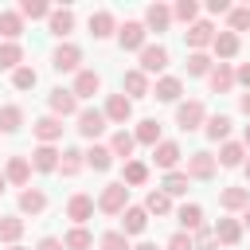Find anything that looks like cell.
Segmentation results:
<instances>
[{
  "label": "cell",
  "instance_id": "3",
  "mask_svg": "<svg viewBox=\"0 0 250 250\" xmlns=\"http://www.w3.org/2000/svg\"><path fill=\"white\" fill-rule=\"evenodd\" d=\"M78 133L86 137V141H94V137H102L105 133V109H78Z\"/></svg>",
  "mask_w": 250,
  "mask_h": 250
},
{
  "label": "cell",
  "instance_id": "9",
  "mask_svg": "<svg viewBox=\"0 0 250 250\" xmlns=\"http://www.w3.org/2000/svg\"><path fill=\"white\" fill-rule=\"evenodd\" d=\"M47 102H51V113H55V117H70V113L78 117V98H74V90H62V86H59V90H51Z\"/></svg>",
  "mask_w": 250,
  "mask_h": 250
},
{
  "label": "cell",
  "instance_id": "16",
  "mask_svg": "<svg viewBox=\"0 0 250 250\" xmlns=\"http://www.w3.org/2000/svg\"><path fill=\"white\" fill-rule=\"evenodd\" d=\"M4 180L16 184V188H23V184L31 180V160H27V156H12L8 168H4Z\"/></svg>",
  "mask_w": 250,
  "mask_h": 250
},
{
  "label": "cell",
  "instance_id": "44",
  "mask_svg": "<svg viewBox=\"0 0 250 250\" xmlns=\"http://www.w3.org/2000/svg\"><path fill=\"white\" fill-rule=\"evenodd\" d=\"M188 184H191V180H188V172H168L160 191H168V195H184V191H188Z\"/></svg>",
  "mask_w": 250,
  "mask_h": 250
},
{
  "label": "cell",
  "instance_id": "55",
  "mask_svg": "<svg viewBox=\"0 0 250 250\" xmlns=\"http://www.w3.org/2000/svg\"><path fill=\"white\" fill-rule=\"evenodd\" d=\"M133 250H156V246H152V242H137Z\"/></svg>",
  "mask_w": 250,
  "mask_h": 250
},
{
  "label": "cell",
  "instance_id": "12",
  "mask_svg": "<svg viewBox=\"0 0 250 250\" xmlns=\"http://www.w3.org/2000/svg\"><path fill=\"white\" fill-rule=\"evenodd\" d=\"M129 117H133V102H129L125 94H109V102H105V121L125 125Z\"/></svg>",
  "mask_w": 250,
  "mask_h": 250
},
{
  "label": "cell",
  "instance_id": "60",
  "mask_svg": "<svg viewBox=\"0 0 250 250\" xmlns=\"http://www.w3.org/2000/svg\"><path fill=\"white\" fill-rule=\"evenodd\" d=\"M8 250H23V246H8Z\"/></svg>",
  "mask_w": 250,
  "mask_h": 250
},
{
  "label": "cell",
  "instance_id": "14",
  "mask_svg": "<svg viewBox=\"0 0 250 250\" xmlns=\"http://www.w3.org/2000/svg\"><path fill=\"white\" fill-rule=\"evenodd\" d=\"M35 137H39V145H55V141L62 137V117H55V113L39 117V121H35Z\"/></svg>",
  "mask_w": 250,
  "mask_h": 250
},
{
  "label": "cell",
  "instance_id": "25",
  "mask_svg": "<svg viewBox=\"0 0 250 250\" xmlns=\"http://www.w3.org/2000/svg\"><path fill=\"white\" fill-rule=\"evenodd\" d=\"M148 180V164H141V160H125V168H121V184L125 188H141Z\"/></svg>",
  "mask_w": 250,
  "mask_h": 250
},
{
  "label": "cell",
  "instance_id": "21",
  "mask_svg": "<svg viewBox=\"0 0 250 250\" xmlns=\"http://www.w3.org/2000/svg\"><path fill=\"white\" fill-rule=\"evenodd\" d=\"M211 90L215 94H227V90H234V70H230V62H219V66H211Z\"/></svg>",
  "mask_w": 250,
  "mask_h": 250
},
{
  "label": "cell",
  "instance_id": "10",
  "mask_svg": "<svg viewBox=\"0 0 250 250\" xmlns=\"http://www.w3.org/2000/svg\"><path fill=\"white\" fill-rule=\"evenodd\" d=\"M180 156H184V152H180V145H176V141H160V145L152 148V164H156V168H164V172H176Z\"/></svg>",
  "mask_w": 250,
  "mask_h": 250
},
{
  "label": "cell",
  "instance_id": "31",
  "mask_svg": "<svg viewBox=\"0 0 250 250\" xmlns=\"http://www.w3.org/2000/svg\"><path fill=\"white\" fill-rule=\"evenodd\" d=\"M133 148H137V137H133L129 129H117V133H113V141H109V152L129 160V156H133Z\"/></svg>",
  "mask_w": 250,
  "mask_h": 250
},
{
  "label": "cell",
  "instance_id": "33",
  "mask_svg": "<svg viewBox=\"0 0 250 250\" xmlns=\"http://www.w3.org/2000/svg\"><path fill=\"white\" fill-rule=\"evenodd\" d=\"M176 219H180L184 230H199V227H203V207H199V203H184V207L176 211Z\"/></svg>",
  "mask_w": 250,
  "mask_h": 250
},
{
  "label": "cell",
  "instance_id": "52",
  "mask_svg": "<svg viewBox=\"0 0 250 250\" xmlns=\"http://www.w3.org/2000/svg\"><path fill=\"white\" fill-rule=\"evenodd\" d=\"M35 250H66V246H62L55 234H47V238H39V246H35Z\"/></svg>",
  "mask_w": 250,
  "mask_h": 250
},
{
  "label": "cell",
  "instance_id": "17",
  "mask_svg": "<svg viewBox=\"0 0 250 250\" xmlns=\"http://www.w3.org/2000/svg\"><path fill=\"white\" fill-rule=\"evenodd\" d=\"M90 215H94V199H90L86 191H78V195H70V203H66V219H74V223L82 227V223H86Z\"/></svg>",
  "mask_w": 250,
  "mask_h": 250
},
{
  "label": "cell",
  "instance_id": "13",
  "mask_svg": "<svg viewBox=\"0 0 250 250\" xmlns=\"http://www.w3.org/2000/svg\"><path fill=\"white\" fill-rule=\"evenodd\" d=\"M59 160H62V152H59L55 145H39V148L31 152V168H35V172H59Z\"/></svg>",
  "mask_w": 250,
  "mask_h": 250
},
{
  "label": "cell",
  "instance_id": "15",
  "mask_svg": "<svg viewBox=\"0 0 250 250\" xmlns=\"http://www.w3.org/2000/svg\"><path fill=\"white\" fill-rule=\"evenodd\" d=\"M211 51H215V59H219V62L234 59V55H238V35H234V31H215V43H211Z\"/></svg>",
  "mask_w": 250,
  "mask_h": 250
},
{
  "label": "cell",
  "instance_id": "26",
  "mask_svg": "<svg viewBox=\"0 0 250 250\" xmlns=\"http://www.w3.org/2000/svg\"><path fill=\"white\" fill-rule=\"evenodd\" d=\"M43 207H47V195H43L39 188H23V191H20V211H23V215H39Z\"/></svg>",
  "mask_w": 250,
  "mask_h": 250
},
{
  "label": "cell",
  "instance_id": "36",
  "mask_svg": "<svg viewBox=\"0 0 250 250\" xmlns=\"http://www.w3.org/2000/svg\"><path fill=\"white\" fill-rule=\"evenodd\" d=\"M203 133H207L211 141H227V137H230V117H227V113H215V117H207Z\"/></svg>",
  "mask_w": 250,
  "mask_h": 250
},
{
  "label": "cell",
  "instance_id": "30",
  "mask_svg": "<svg viewBox=\"0 0 250 250\" xmlns=\"http://www.w3.org/2000/svg\"><path fill=\"white\" fill-rule=\"evenodd\" d=\"M133 137H137V145H152V148H156V145H160V121H156V117H145Z\"/></svg>",
  "mask_w": 250,
  "mask_h": 250
},
{
  "label": "cell",
  "instance_id": "6",
  "mask_svg": "<svg viewBox=\"0 0 250 250\" xmlns=\"http://www.w3.org/2000/svg\"><path fill=\"white\" fill-rule=\"evenodd\" d=\"M215 168H219V160L211 152H191L188 156V180H211Z\"/></svg>",
  "mask_w": 250,
  "mask_h": 250
},
{
  "label": "cell",
  "instance_id": "53",
  "mask_svg": "<svg viewBox=\"0 0 250 250\" xmlns=\"http://www.w3.org/2000/svg\"><path fill=\"white\" fill-rule=\"evenodd\" d=\"M234 82H242V86L250 90V62H242V66L234 70Z\"/></svg>",
  "mask_w": 250,
  "mask_h": 250
},
{
  "label": "cell",
  "instance_id": "43",
  "mask_svg": "<svg viewBox=\"0 0 250 250\" xmlns=\"http://www.w3.org/2000/svg\"><path fill=\"white\" fill-rule=\"evenodd\" d=\"M188 74H191V78H203V74H211V59H207L203 51H191V55H188Z\"/></svg>",
  "mask_w": 250,
  "mask_h": 250
},
{
  "label": "cell",
  "instance_id": "8",
  "mask_svg": "<svg viewBox=\"0 0 250 250\" xmlns=\"http://www.w3.org/2000/svg\"><path fill=\"white\" fill-rule=\"evenodd\" d=\"M168 66V51L160 47V43H145V51H141V70L145 74H160Z\"/></svg>",
  "mask_w": 250,
  "mask_h": 250
},
{
  "label": "cell",
  "instance_id": "54",
  "mask_svg": "<svg viewBox=\"0 0 250 250\" xmlns=\"http://www.w3.org/2000/svg\"><path fill=\"white\" fill-rule=\"evenodd\" d=\"M238 109H242V113H246V117H250V90H246V94H242V98H238Z\"/></svg>",
  "mask_w": 250,
  "mask_h": 250
},
{
  "label": "cell",
  "instance_id": "57",
  "mask_svg": "<svg viewBox=\"0 0 250 250\" xmlns=\"http://www.w3.org/2000/svg\"><path fill=\"white\" fill-rule=\"evenodd\" d=\"M242 227H250V207H246V211H242Z\"/></svg>",
  "mask_w": 250,
  "mask_h": 250
},
{
  "label": "cell",
  "instance_id": "47",
  "mask_svg": "<svg viewBox=\"0 0 250 250\" xmlns=\"http://www.w3.org/2000/svg\"><path fill=\"white\" fill-rule=\"evenodd\" d=\"M102 250H133V246H129V234L105 230V234H102Z\"/></svg>",
  "mask_w": 250,
  "mask_h": 250
},
{
  "label": "cell",
  "instance_id": "2",
  "mask_svg": "<svg viewBox=\"0 0 250 250\" xmlns=\"http://www.w3.org/2000/svg\"><path fill=\"white\" fill-rule=\"evenodd\" d=\"M98 207H102L105 215H121V211L129 207V188H125L121 180H117V184H105V191H102Z\"/></svg>",
  "mask_w": 250,
  "mask_h": 250
},
{
  "label": "cell",
  "instance_id": "39",
  "mask_svg": "<svg viewBox=\"0 0 250 250\" xmlns=\"http://www.w3.org/2000/svg\"><path fill=\"white\" fill-rule=\"evenodd\" d=\"M23 125V109L20 105H0V133H16Z\"/></svg>",
  "mask_w": 250,
  "mask_h": 250
},
{
  "label": "cell",
  "instance_id": "20",
  "mask_svg": "<svg viewBox=\"0 0 250 250\" xmlns=\"http://www.w3.org/2000/svg\"><path fill=\"white\" fill-rule=\"evenodd\" d=\"M47 23H51V35H59V39H66V35L74 31V12H70V8H55Z\"/></svg>",
  "mask_w": 250,
  "mask_h": 250
},
{
  "label": "cell",
  "instance_id": "37",
  "mask_svg": "<svg viewBox=\"0 0 250 250\" xmlns=\"http://www.w3.org/2000/svg\"><path fill=\"white\" fill-rule=\"evenodd\" d=\"M82 164H86V152H78V148H62V160H59V172H62V176H78Z\"/></svg>",
  "mask_w": 250,
  "mask_h": 250
},
{
  "label": "cell",
  "instance_id": "59",
  "mask_svg": "<svg viewBox=\"0 0 250 250\" xmlns=\"http://www.w3.org/2000/svg\"><path fill=\"white\" fill-rule=\"evenodd\" d=\"M242 168H246V180H250V160H246V164H242Z\"/></svg>",
  "mask_w": 250,
  "mask_h": 250
},
{
  "label": "cell",
  "instance_id": "4",
  "mask_svg": "<svg viewBox=\"0 0 250 250\" xmlns=\"http://www.w3.org/2000/svg\"><path fill=\"white\" fill-rule=\"evenodd\" d=\"M145 35H148V27L137 23V20H129L125 27H117V43L125 51H145Z\"/></svg>",
  "mask_w": 250,
  "mask_h": 250
},
{
  "label": "cell",
  "instance_id": "50",
  "mask_svg": "<svg viewBox=\"0 0 250 250\" xmlns=\"http://www.w3.org/2000/svg\"><path fill=\"white\" fill-rule=\"evenodd\" d=\"M164 250H195V238L188 234V230H176L172 238H168V246Z\"/></svg>",
  "mask_w": 250,
  "mask_h": 250
},
{
  "label": "cell",
  "instance_id": "1",
  "mask_svg": "<svg viewBox=\"0 0 250 250\" xmlns=\"http://www.w3.org/2000/svg\"><path fill=\"white\" fill-rule=\"evenodd\" d=\"M176 125L184 129V133H191V129H199V125H207V109H203V102H180L176 105Z\"/></svg>",
  "mask_w": 250,
  "mask_h": 250
},
{
  "label": "cell",
  "instance_id": "56",
  "mask_svg": "<svg viewBox=\"0 0 250 250\" xmlns=\"http://www.w3.org/2000/svg\"><path fill=\"white\" fill-rule=\"evenodd\" d=\"M242 145H246V148H250V125H246V129H242Z\"/></svg>",
  "mask_w": 250,
  "mask_h": 250
},
{
  "label": "cell",
  "instance_id": "42",
  "mask_svg": "<svg viewBox=\"0 0 250 250\" xmlns=\"http://www.w3.org/2000/svg\"><path fill=\"white\" fill-rule=\"evenodd\" d=\"M62 246H66V250H90V246H94V238H90V230H86V227H74V230L62 238Z\"/></svg>",
  "mask_w": 250,
  "mask_h": 250
},
{
  "label": "cell",
  "instance_id": "40",
  "mask_svg": "<svg viewBox=\"0 0 250 250\" xmlns=\"http://www.w3.org/2000/svg\"><path fill=\"white\" fill-rule=\"evenodd\" d=\"M145 211H148V215H168V211H172V195H168V191H148Z\"/></svg>",
  "mask_w": 250,
  "mask_h": 250
},
{
  "label": "cell",
  "instance_id": "5",
  "mask_svg": "<svg viewBox=\"0 0 250 250\" xmlns=\"http://www.w3.org/2000/svg\"><path fill=\"white\" fill-rule=\"evenodd\" d=\"M121 94L133 102V98H148L152 90H148V74L137 66V70H125V78H121Z\"/></svg>",
  "mask_w": 250,
  "mask_h": 250
},
{
  "label": "cell",
  "instance_id": "51",
  "mask_svg": "<svg viewBox=\"0 0 250 250\" xmlns=\"http://www.w3.org/2000/svg\"><path fill=\"white\" fill-rule=\"evenodd\" d=\"M207 12L211 16H230V4L227 0H207Z\"/></svg>",
  "mask_w": 250,
  "mask_h": 250
},
{
  "label": "cell",
  "instance_id": "45",
  "mask_svg": "<svg viewBox=\"0 0 250 250\" xmlns=\"http://www.w3.org/2000/svg\"><path fill=\"white\" fill-rule=\"evenodd\" d=\"M35 82H39L35 66H20V70H12V86H16V90H31Z\"/></svg>",
  "mask_w": 250,
  "mask_h": 250
},
{
  "label": "cell",
  "instance_id": "24",
  "mask_svg": "<svg viewBox=\"0 0 250 250\" xmlns=\"http://www.w3.org/2000/svg\"><path fill=\"white\" fill-rule=\"evenodd\" d=\"M215 238H219L223 246H238V238H242V223H238V219H219V223H215Z\"/></svg>",
  "mask_w": 250,
  "mask_h": 250
},
{
  "label": "cell",
  "instance_id": "28",
  "mask_svg": "<svg viewBox=\"0 0 250 250\" xmlns=\"http://www.w3.org/2000/svg\"><path fill=\"white\" fill-rule=\"evenodd\" d=\"M172 23V8H164V4H152L148 12H145V27L148 31H164Z\"/></svg>",
  "mask_w": 250,
  "mask_h": 250
},
{
  "label": "cell",
  "instance_id": "18",
  "mask_svg": "<svg viewBox=\"0 0 250 250\" xmlns=\"http://www.w3.org/2000/svg\"><path fill=\"white\" fill-rule=\"evenodd\" d=\"M223 168H238V164H246V145H238V141H223V148H219V156H215Z\"/></svg>",
  "mask_w": 250,
  "mask_h": 250
},
{
  "label": "cell",
  "instance_id": "41",
  "mask_svg": "<svg viewBox=\"0 0 250 250\" xmlns=\"http://www.w3.org/2000/svg\"><path fill=\"white\" fill-rule=\"evenodd\" d=\"M51 12H55V8L43 4V0H23V4H20V16H23V20H43V16L51 20Z\"/></svg>",
  "mask_w": 250,
  "mask_h": 250
},
{
  "label": "cell",
  "instance_id": "35",
  "mask_svg": "<svg viewBox=\"0 0 250 250\" xmlns=\"http://www.w3.org/2000/svg\"><path fill=\"white\" fill-rule=\"evenodd\" d=\"M23 66V47L20 43H0V70H20Z\"/></svg>",
  "mask_w": 250,
  "mask_h": 250
},
{
  "label": "cell",
  "instance_id": "49",
  "mask_svg": "<svg viewBox=\"0 0 250 250\" xmlns=\"http://www.w3.org/2000/svg\"><path fill=\"white\" fill-rule=\"evenodd\" d=\"M250 27V8H230V31H246Z\"/></svg>",
  "mask_w": 250,
  "mask_h": 250
},
{
  "label": "cell",
  "instance_id": "27",
  "mask_svg": "<svg viewBox=\"0 0 250 250\" xmlns=\"http://www.w3.org/2000/svg\"><path fill=\"white\" fill-rule=\"evenodd\" d=\"M0 35H4L8 43H16V39L23 35V16H20V12H0Z\"/></svg>",
  "mask_w": 250,
  "mask_h": 250
},
{
  "label": "cell",
  "instance_id": "7",
  "mask_svg": "<svg viewBox=\"0 0 250 250\" xmlns=\"http://www.w3.org/2000/svg\"><path fill=\"white\" fill-rule=\"evenodd\" d=\"M184 39H188V47H191V51H203V47H211V43H215V27H211L207 20H195V23L184 31Z\"/></svg>",
  "mask_w": 250,
  "mask_h": 250
},
{
  "label": "cell",
  "instance_id": "32",
  "mask_svg": "<svg viewBox=\"0 0 250 250\" xmlns=\"http://www.w3.org/2000/svg\"><path fill=\"white\" fill-rule=\"evenodd\" d=\"M86 164H90L94 172H105V168L113 164V152H109V145H90V148H86Z\"/></svg>",
  "mask_w": 250,
  "mask_h": 250
},
{
  "label": "cell",
  "instance_id": "22",
  "mask_svg": "<svg viewBox=\"0 0 250 250\" xmlns=\"http://www.w3.org/2000/svg\"><path fill=\"white\" fill-rule=\"evenodd\" d=\"M98 90H102V78L94 70H78L74 74V98H94Z\"/></svg>",
  "mask_w": 250,
  "mask_h": 250
},
{
  "label": "cell",
  "instance_id": "48",
  "mask_svg": "<svg viewBox=\"0 0 250 250\" xmlns=\"http://www.w3.org/2000/svg\"><path fill=\"white\" fill-rule=\"evenodd\" d=\"M195 250H219L215 227H199V230H195Z\"/></svg>",
  "mask_w": 250,
  "mask_h": 250
},
{
  "label": "cell",
  "instance_id": "58",
  "mask_svg": "<svg viewBox=\"0 0 250 250\" xmlns=\"http://www.w3.org/2000/svg\"><path fill=\"white\" fill-rule=\"evenodd\" d=\"M4 188H8V180H4V172H0V195H4Z\"/></svg>",
  "mask_w": 250,
  "mask_h": 250
},
{
  "label": "cell",
  "instance_id": "23",
  "mask_svg": "<svg viewBox=\"0 0 250 250\" xmlns=\"http://www.w3.org/2000/svg\"><path fill=\"white\" fill-rule=\"evenodd\" d=\"M219 203H223V211H246L250 207V188H227L219 195Z\"/></svg>",
  "mask_w": 250,
  "mask_h": 250
},
{
  "label": "cell",
  "instance_id": "38",
  "mask_svg": "<svg viewBox=\"0 0 250 250\" xmlns=\"http://www.w3.org/2000/svg\"><path fill=\"white\" fill-rule=\"evenodd\" d=\"M90 35H94V39L113 35V12H94V16H90Z\"/></svg>",
  "mask_w": 250,
  "mask_h": 250
},
{
  "label": "cell",
  "instance_id": "19",
  "mask_svg": "<svg viewBox=\"0 0 250 250\" xmlns=\"http://www.w3.org/2000/svg\"><path fill=\"white\" fill-rule=\"evenodd\" d=\"M121 215H125V219H121V234H141V230L148 227V211H145V207H125Z\"/></svg>",
  "mask_w": 250,
  "mask_h": 250
},
{
  "label": "cell",
  "instance_id": "34",
  "mask_svg": "<svg viewBox=\"0 0 250 250\" xmlns=\"http://www.w3.org/2000/svg\"><path fill=\"white\" fill-rule=\"evenodd\" d=\"M20 234H23V219H20V215H4V219H0V242L16 246Z\"/></svg>",
  "mask_w": 250,
  "mask_h": 250
},
{
  "label": "cell",
  "instance_id": "29",
  "mask_svg": "<svg viewBox=\"0 0 250 250\" xmlns=\"http://www.w3.org/2000/svg\"><path fill=\"white\" fill-rule=\"evenodd\" d=\"M180 90H184V86H180V78L164 74V78L152 86V98H156V102H176V98H180Z\"/></svg>",
  "mask_w": 250,
  "mask_h": 250
},
{
  "label": "cell",
  "instance_id": "11",
  "mask_svg": "<svg viewBox=\"0 0 250 250\" xmlns=\"http://www.w3.org/2000/svg\"><path fill=\"white\" fill-rule=\"evenodd\" d=\"M78 62H82V51L74 47V43H59V51L51 55V66L62 74V70H78Z\"/></svg>",
  "mask_w": 250,
  "mask_h": 250
},
{
  "label": "cell",
  "instance_id": "46",
  "mask_svg": "<svg viewBox=\"0 0 250 250\" xmlns=\"http://www.w3.org/2000/svg\"><path fill=\"white\" fill-rule=\"evenodd\" d=\"M172 16H176V20H184V23L191 27V23H195V16H199V4H195V0H180V4L172 8Z\"/></svg>",
  "mask_w": 250,
  "mask_h": 250
}]
</instances>
